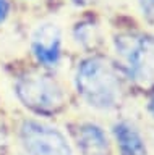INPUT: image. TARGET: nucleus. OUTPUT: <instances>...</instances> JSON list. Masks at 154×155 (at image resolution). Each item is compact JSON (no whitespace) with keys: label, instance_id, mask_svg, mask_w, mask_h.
Instances as JSON below:
<instances>
[{"label":"nucleus","instance_id":"f257e3e1","mask_svg":"<svg viewBox=\"0 0 154 155\" xmlns=\"http://www.w3.org/2000/svg\"><path fill=\"white\" fill-rule=\"evenodd\" d=\"M73 91L89 108L112 111L123 102V76L114 60L93 52L76 63Z\"/></svg>","mask_w":154,"mask_h":155},{"label":"nucleus","instance_id":"f03ea898","mask_svg":"<svg viewBox=\"0 0 154 155\" xmlns=\"http://www.w3.org/2000/svg\"><path fill=\"white\" fill-rule=\"evenodd\" d=\"M15 95L20 104L37 116L62 113L70 102L65 82L50 70L37 66L21 73L15 79Z\"/></svg>","mask_w":154,"mask_h":155},{"label":"nucleus","instance_id":"7ed1b4c3","mask_svg":"<svg viewBox=\"0 0 154 155\" xmlns=\"http://www.w3.org/2000/svg\"><path fill=\"white\" fill-rule=\"evenodd\" d=\"M115 65L123 79L138 86L154 82V36L122 31L112 37Z\"/></svg>","mask_w":154,"mask_h":155},{"label":"nucleus","instance_id":"20e7f679","mask_svg":"<svg viewBox=\"0 0 154 155\" xmlns=\"http://www.w3.org/2000/svg\"><path fill=\"white\" fill-rule=\"evenodd\" d=\"M25 155H75L68 137L62 129L39 120H25L18 131Z\"/></svg>","mask_w":154,"mask_h":155},{"label":"nucleus","instance_id":"39448f33","mask_svg":"<svg viewBox=\"0 0 154 155\" xmlns=\"http://www.w3.org/2000/svg\"><path fill=\"white\" fill-rule=\"evenodd\" d=\"M31 55L37 66L55 70L63 58V31L55 21L44 19L33 29L29 39Z\"/></svg>","mask_w":154,"mask_h":155},{"label":"nucleus","instance_id":"423d86ee","mask_svg":"<svg viewBox=\"0 0 154 155\" xmlns=\"http://www.w3.org/2000/svg\"><path fill=\"white\" fill-rule=\"evenodd\" d=\"M73 137L81 155H110V139L98 123H78L75 126Z\"/></svg>","mask_w":154,"mask_h":155},{"label":"nucleus","instance_id":"0eeeda50","mask_svg":"<svg viewBox=\"0 0 154 155\" xmlns=\"http://www.w3.org/2000/svg\"><path fill=\"white\" fill-rule=\"evenodd\" d=\"M112 137L118 155H148V145L138 126L128 120H118L112 126Z\"/></svg>","mask_w":154,"mask_h":155},{"label":"nucleus","instance_id":"6e6552de","mask_svg":"<svg viewBox=\"0 0 154 155\" xmlns=\"http://www.w3.org/2000/svg\"><path fill=\"white\" fill-rule=\"evenodd\" d=\"M99 39V26L94 19H81L76 21L71 28V41L81 50L94 48Z\"/></svg>","mask_w":154,"mask_h":155},{"label":"nucleus","instance_id":"1a4fd4ad","mask_svg":"<svg viewBox=\"0 0 154 155\" xmlns=\"http://www.w3.org/2000/svg\"><path fill=\"white\" fill-rule=\"evenodd\" d=\"M138 10L148 24H154V0H138Z\"/></svg>","mask_w":154,"mask_h":155},{"label":"nucleus","instance_id":"9d476101","mask_svg":"<svg viewBox=\"0 0 154 155\" xmlns=\"http://www.w3.org/2000/svg\"><path fill=\"white\" fill-rule=\"evenodd\" d=\"M8 15H10V2L8 0H0V24L7 21Z\"/></svg>","mask_w":154,"mask_h":155},{"label":"nucleus","instance_id":"9b49d317","mask_svg":"<svg viewBox=\"0 0 154 155\" xmlns=\"http://www.w3.org/2000/svg\"><path fill=\"white\" fill-rule=\"evenodd\" d=\"M68 2L76 8H86V7H89L94 0H68Z\"/></svg>","mask_w":154,"mask_h":155},{"label":"nucleus","instance_id":"f8f14e48","mask_svg":"<svg viewBox=\"0 0 154 155\" xmlns=\"http://www.w3.org/2000/svg\"><path fill=\"white\" fill-rule=\"evenodd\" d=\"M146 108L149 111V115L154 118V92L151 94V97H149V100H148V105H146Z\"/></svg>","mask_w":154,"mask_h":155},{"label":"nucleus","instance_id":"ddd939ff","mask_svg":"<svg viewBox=\"0 0 154 155\" xmlns=\"http://www.w3.org/2000/svg\"><path fill=\"white\" fill-rule=\"evenodd\" d=\"M3 142H5V133H3V126H2V121H0V150H2Z\"/></svg>","mask_w":154,"mask_h":155}]
</instances>
